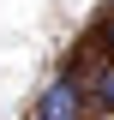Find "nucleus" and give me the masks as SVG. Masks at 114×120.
Instances as JSON below:
<instances>
[{"label": "nucleus", "mask_w": 114, "mask_h": 120, "mask_svg": "<svg viewBox=\"0 0 114 120\" xmlns=\"http://www.w3.org/2000/svg\"><path fill=\"white\" fill-rule=\"evenodd\" d=\"M78 108H84V96H78V78H72V72H60L54 84L42 90L36 120H78Z\"/></svg>", "instance_id": "obj_2"}, {"label": "nucleus", "mask_w": 114, "mask_h": 120, "mask_svg": "<svg viewBox=\"0 0 114 120\" xmlns=\"http://www.w3.org/2000/svg\"><path fill=\"white\" fill-rule=\"evenodd\" d=\"M72 78H78L84 108L114 114V12L102 18L96 30H90L84 42H78V66H72Z\"/></svg>", "instance_id": "obj_1"}]
</instances>
